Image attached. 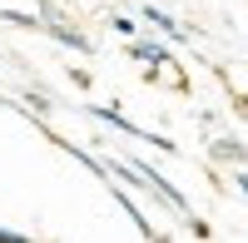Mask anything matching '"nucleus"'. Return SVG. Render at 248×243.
<instances>
[{
    "mask_svg": "<svg viewBox=\"0 0 248 243\" xmlns=\"http://www.w3.org/2000/svg\"><path fill=\"white\" fill-rule=\"evenodd\" d=\"M45 30H50V35L60 40V45H70V50H79V55L90 50V40L79 35V30H70V25H60V15H45Z\"/></svg>",
    "mask_w": 248,
    "mask_h": 243,
    "instance_id": "7ed1b4c3",
    "label": "nucleus"
},
{
    "mask_svg": "<svg viewBox=\"0 0 248 243\" xmlns=\"http://www.w3.org/2000/svg\"><path fill=\"white\" fill-rule=\"evenodd\" d=\"M144 20H149L154 30H164L169 40H184V25H179V20H174L169 10H159V5H144Z\"/></svg>",
    "mask_w": 248,
    "mask_h": 243,
    "instance_id": "20e7f679",
    "label": "nucleus"
},
{
    "mask_svg": "<svg viewBox=\"0 0 248 243\" xmlns=\"http://www.w3.org/2000/svg\"><path fill=\"white\" fill-rule=\"evenodd\" d=\"M214 154H218V159H243V144H229V139H218Z\"/></svg>",
    "mask_w": 248,
    "mask_h": 243,
    "instance_id": "39448f33",
    "label": "nucleus"
},
{
    "mask_svg": "<svg viewBox=\"0 0 248 243\" xmlns=\"http://www.w3.org/2000/svg\"><path fill=\"white\" fill-rule=\"evenodd\" d=\"M109 25H114V35H124V40H134V20H129V15H114Z\"/></svg>",
    "mask_w": 248,
    "mask_h": 243,
    "instance_id": "423d86ee",
    "label": "nucleus"
},
{
    "mask_svg": "<svg viewBox=\"0 0 248 243\" xmlns=\"http://www.w3.org/2000/svg\"><path fill=\"white\" fill-rule=\"evenodd\" d=\"M0 243H35V238H25V233H15V228H0Z\"/></svg>",
    "mask_w": 248,
    "mask_h": 243,
    "instance_id": "0eeeda50",
    "label": "nucleus"
},
{
    "mask_svg": "<svg viewBox=\"0 0 248 243\" xmlns=\"http://www.w3.org/2000/svg\"><path fill=\"white\" fill-rule=\"evenodd\" d=\"M99 124H109V129H119V134H129V139H144V144H154V149H164V154H174V139H159V134H149V129H139V124H129L119 109H109V105H85Z\"/></svg>",
    "mask_w": 248,
    "mask_h": 243,
    "instance_id": "f257e3e1",
    "label": "nucleus"
},
{
    "mask_svg": "<svg viewBox=\"0 0 248 243\" xmlns=\"http://www.w3.org/2000/svg\"><path fill=\"white\" fill-rule=\"evenodd\" d=\"M129 55H134V60H144V65H149V75H159V70H169V65H174V55L164 50L159 40H134Z\"/></svg>",
    "mask_w": 248,
    "mask_h": 243,
    "instance_id": "f03ea898",
    "label": "nucleus"
},
{
    "mask_svg": "<svg viewBox=\"0 0 248 243\" xmlns=\"http://www.w3.org/2000/svg\"><path fill=\"white\" fill-rule=\"evenodd\" d=\"M233 184H238V189L248 194V169H238V174H233Z\"/></svg>",
    "mask_w": 248,
    "mask_h": 243,
    "instance_id": "6e6552de",
    "label": "nucleus"
}]
</instances>
